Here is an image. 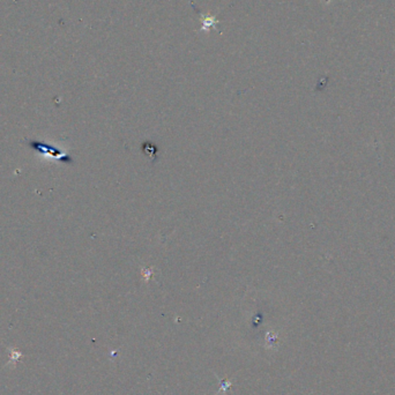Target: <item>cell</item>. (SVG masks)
<instances>
[{
	"instance_id": "6da1fadb",
	"label": "cell",
	"mask_w": 395,
	"mask_h": 395,
	"mask_svg": "<svg viewBox=\"0 0 395 395\" xmlns=\"http://www.w3.org/2000/svg\"><path fill=\"white\" fill-rule=\"evenodd\" d=\"M30 146L33 147V149L37 153L42 154V155H47L48 157H53V159H65V155L61 153V150L53 149L52 147H50L48 145H45L44 142H38V141H31Z\"/></svg>"
},
{
	"instance_id": "7a4b0ae2",
	"label": "cell",
	"mask_w": 395,
	"mask_h": 395,
	"mask_svg": "<svg viewBox=\"0 0 395 395\" xmlns=\"http://www.w3.org/2000/svg\"><path fill=\"white\" fill-rule=\"evenodd\" d=\"M218 24L216 19H215L214 16H204L203 17V27H201V30H209L210 28H213V27Z\"/></svg>"
}]
</instances>
